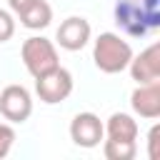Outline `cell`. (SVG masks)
<instances>
[{
	"label": "cell",
	"mask_w": 160,
	"mask_h": 160,
	"mask_svg": "<svg viewBox=\"0 0 160 160\" xmlns=\"http://www.w3.org/2000/svg\"><path fill=\"white\" fill-rule=\"evenodd\" d=\"M115 25L130 38H145L160 28V0H115Z\"/></svg>",
	"instance_id": "6da1fadb"
},
{
	"label": "cell",
	"mask_w": 160,
	"mask_h": 160,
	"mask_svg": "<svg viewBox=\"0 0 160 160\" xmlns=\"http://www.w3.org/2000/svg\"><path fill=\"white\" fill-rule=\"evenodd\" d=\"M92 60H95L98 70H102L108 75H115V72H122L130 65L132 48L118 32H100L95 45H92Z\"/></svg>",
	"instance_id": "7a4b0ae2"
},
{
	"label": "cell",
	"mask_w": 160,
	"mask_h": 160,
	"mask_svg": "<svg viewBox=\"0 0 160 160\" xmlns=\"http://www.w3.org/2000/svg\"><path fill=\"white\" fill-rule=\"evenodd\" d=\"M20 55H22V62H25V68H28V72L32 75V78H40V75H45V72H50L52 68H58L60 62H58V50H55V45L48 40V38H38V35H32V38H28L25 42H22V50H20Z\"/></svg>",
	"instance_id": "3957f363"
},
{
	"label": "cell",
	"mask_w": 160,
	"mask_h": 160,
	"mask_svg": "<svg viewBox=\"0 0 160 160\" xmlns=\"http://www.w3.org/2000/svg\"><path fill=\"white\" fill-rule=\"evenodd\" d=\"M35 92L42 102L48 105H55V102H62L70 92H72V75L70 70L65 68H52L50 72L35 78Z\"/></svg>",
	"instance_id": "277c9868"
},
{
	"label": "cell",
	"mask_w": 160,
	"mask_h": 160,
	"mask_svg": "<svg viewBox=\"0 0 160 160\" xmlns=\"http://www.w3.org/2000/svg\"><path fill=\"white\" fill-rule=\"evenodd\" d=\"M32 112V98L22 85H8L0 92V115L10 122H25Z\"/></svg>",
	"instance_id": "5b68a950"
},
{
	"label": "cell",
	"mask_w": 160,
	"mask_h": 160,
	"mask_svg": "<svg viewBox=\"0 0 160 160\" xmlns=\"http://www.w3.org/2000/svg\"><path fill=\"white\" fill-rule=\"evenodd\" d=\"M105 135V128L95 112H78L70 122V138L80 148H98Z\"/></svg>",
	"instance_id": "8992f818"
},
{
	"label": "cell",
	"mask_w": 160,
	"mask_h": 160,
	"mask_svg": "<svg viewBox=\"0 0 160 160\" xmlns=\"http://www.w3.org/2000/svg\"><path fill=\"white\" fill-rule=\"evenodd\" d=\"M90 32H92V30H90V22H88L85 18L72 15V18H68V20L60 22V28H58V32H55V40H58L60 48L75 52V50H82V48L88 45Z\"/></svg>",
	"instance_id": "52a82bcc"
},
{
	"label": "cell",
	"mask_w": 160,
	"mask_h": 160,
	"mask_svg": "<svg viewBox=\"0 0 160 160\" xmlns=\"http://www.w3.org/2000/svg\"><path fill=\"white\" fill-rule=\"evenodd\" d=\"M128 68H130L132 80L140 82V85L160 80V45L152 42V45H148L138 58L132 55V60H130Z\"/></svg>",
	"instance_id": "ba28073f"
},
{
	"label": "cell",
	"mask_w": 160,
	"mask_h": 160,
	"mask_svg": "<svg viewBox=\"0 0 160 160\" xmlns=\"http://www.w3.org/2000/svg\"><path fill=\"white\" fill-rule=\"evenodd\" d=\"M130 105L140 118L155 120L160 115V80L155 82H145L140 85L132 95H130Z\"/></svg>",
	"instance_id": "9c48e42d"
},
{
	"label": "cell",
	"mask_w": 160,
	"mask_h": 160,
	"mask_svg": "<svg viewBox=\"0 0 160 160\" xmlns=\"http://www.w3.org/2000/svg\"><path fill=\"white\" fill-rule=\"evenodd\" d=\"M20 15V22L28 28V30H42V28H48L50 25V20H52V8L45 2V0H35L32 5H28L22 12H18Z\"/></svg>",
	"instance_id": "30bf717a"
},
{
	"label": "cell",
	"mask_w": 160,
	"mask_h": 160,
	"mask_svg": "<svg viewBox=\"0 0 160 160\" xmlns=\"http://www.w3.org/2000/svg\"><path fill=\"white\" fill-rule=\"evenodd\" d=\"M108 138L115 140H135L138 138V122L128 115V112H112L108 118V125H102Z\"/></svg>",
	"instance_id": "8fae6325"
},
{
	"label": "cell",
	"mask_w": 160,
	"mask_h": 160,
	"mask_svg": "<svg viewBox=\"0 0 160 160\" xmlns=\"http://www.w3.org/2000/svg\"><path fill=\"white\" fill-rule=\"evenodd\" d=\"M102 152L108 160H132L135 152H138V145L135 140H115V138H108L105 145H102Z\"/></svg>",
	"instance_id": "7c38bea8"
},
{
	"label": "cell",
	"mask_w": 160,
	"mask_h": 160,
	"mask_svg": "<svg viewBox=\"0 0 160 160\" xmlns=\"http://www.w3.org/2000/svg\"><path fill=\"white\" fill-rule=\"evenodd\" d=\"M12 32H15V20L8 10L0 8V42H8L12 38Z\"/></svg>",
	"instance_id": "4fadbf2b"
},
{
	"label": "cell",
	"mask_w": 160,
	"mask_h": 160,
	"mask_svg": "<svg viewBox=\"0 0 160 160\" xmlns=\"http://www.w3.org/2000/svg\"><path fill=\"white\" fill-rule=\"evenodd\" d=\"M12 142H15V130L8 122H0V158H5L10 152Z\"/></svg>",
	"instance_id": "5bb4252c"
},
{
	"label": "cell",
	"mask_w": 160,
	"mask_h": 160,
	"mask_svg": "<svg viewBox=\"0 0 160 160\" xmlns=\"http://www.w3.org/2000/svg\"><path fill=\"white\" fill-rule=\"evenodd\" d=\"M158 135H160V128H158V125H152V130H150V135H148V145H150L148 155H150V160H155V158H158Z\"/></svg>",
	"instance_id": "9a60e30c"
},
{
	"label": "cell",
	"mask_w": 160,
	"mask_h": 160,
	"mask_svg": "<svg viewBox=\"0 0 160 160\" xmlns=\"http://www.w3.org/2000/svg\"><path fill=\"white\" fill-rule=\"evenodd\" d=\"M35 0H8V5H10V10L12 12H22L28 5H32Z\"/></svg>",
	"instance_id": "2e32d148"
}]
</instances>
